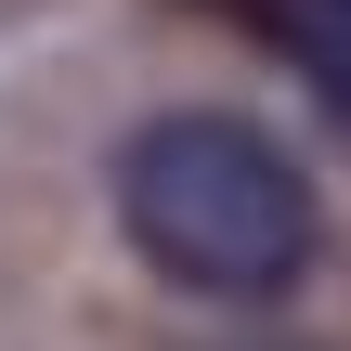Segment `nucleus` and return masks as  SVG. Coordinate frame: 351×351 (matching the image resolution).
<instances>
[{
	"label": "nucleus",
	"mask_w": 351,
	"mask_h": 351,
	"mask_svg": "<svg viewBox=\"0 0 351 351\" xmlns=\"http://www.w3.org/2000/svg\"><path fill=\"white\" fill-rule=\"evenodd\" d=\"M117 234L182 300H287L326 247V208H313V169L261 117L169 104L117 143Z\"/></svg>",
	"instance_id": "f257e3e1"
},
{
	"label": "nucleus",
	"mask_w": 351,
	"mask_h": 351,
	"mask_svg": "<svg viewBox=\"0 0 351 351\" xmlns=\"http://www.w3.org/2000/svg\"><path fill=\"white\" fill-rule=\"evenodd\" d=\"M247 26H261V39L351 117V0H247Z\"/></svg>",
	"instance_id": "f03ea898"
}]
</instances>
